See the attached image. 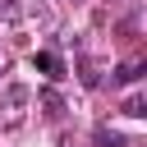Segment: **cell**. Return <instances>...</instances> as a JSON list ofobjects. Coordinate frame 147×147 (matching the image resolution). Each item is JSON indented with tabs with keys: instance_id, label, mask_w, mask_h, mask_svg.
Segmentation results:
<instances>
[{
	"instance_id": "cell-10",
	"label": "cell",
	"mask_w": 147,
	"mask_h": 147,
	"mask_svg": "<svg viewBox=\"0 0 147 147\" xmlns=\"http://www.w3.org/2000/svg\"><path fill=\"white\" fill-rule=\"evenodd\" d=\"M0 64H5V55H0Z\"/></svg>"
},
{
	"instance_id": "cell-6",
	"label": "cell",
	"mask_w": 147,
	"mask_h": 147,
	"mask_svg": "<svg viewBox=\"0 0 147 147\" xmlns=\"http://www.w3.org/2000/svg\"><path fill=\"white\" fill-rule=\"evenodd\" d=\"M96 147H124V138L115 129H96Z\"/></svg>"
},
{
	"instance_id": "cell-5",
	"label": "cell",
	"mask_w": 147,
	"mask_h": 147,
	"mask_svg": "<svg viewBox=\"0 0 147 147\" xmlns=\"http://www.w3.org/2000/svg\"><path fill=\"white\" fill-rule=\"evenodd\" d=\"M124 115H129V119H142V115H147V101H142V92H133V96L124 101Z\"/></svg>"
},
{
	"instance_id": "cell-9",
	"label": "cell",
	"mask_w": 147,
	"mask_h": 147,
	"mask_svg": "<svg viewBox=\"0 0 147 147\" xmlns=\"http://www.w3.org/2000/svg\"><path fill=\"white\" fill-rule=\"evenodd\" d=\"M55 147H78V142H74V138H69V133H64V138H60V142H55Z\"/></svg>"
},
{
	"instance_id": "cell-4",
	"label": "cell",
	"mask_w": 147,
	"mask_h": 147,
	"mask_svg": "<svg viewBox=\"0 0 147 147\" xmlns=\"http://www.w3.org/2000/svg\"><path fill=\"white\" fill-rule=\"evenodd\" d=\"M23 101H28V87H23V83H14V87H5V110H18Z\"/></svg>"
},
{
	"instance_id": "cell-2",
	"label": "cell",
	"mask_w": 147,
	"mask_h": 147,
	"mask_svg": "<svg viewBox=\"0 0 147 147\" xmlns=\"http://www.w3.org/2000/svg\"><path fill=\"white\" fill-rule=\"evenodd\" d=\"M37 101L46 106V115H51V119H60V115H64V96H60L55 87H41V92H37Z\"/></svg>"
},
{
	"instance_id": "cell-8",
	"label": "cell",
	"mask_w": 147,
	"mask_h": 147,
	"mask_svg": "<svg viewBox=\"0 0 147 147\" xmlns=\"http://www.w3.org/2000/svg\"><path fill=\"white\" fill-rule=\"evenodd\" d=\"M0 18H18V0H0Z\"/></svg>"
},
{
	"instance_id": "cell-3",
	"label": "cell",
	"mask_w": 147,
	"mask_h": 147,
	"mask_svg": "<svg viewBox=\"0 0 147 147\" xmlns=\"http://www.w3.org/2000/svg\"><path fill=\"white\" fill-rule=\"evenodd\" d=\"M142 69H147L142 60H129V64H119V69H115V83H138V78H142Z\"/></svg>"
},
{
	"instance_id": "cell-11",
	"label": "cell",
	"mask_w": 147,
	"mask_h": 147,
	"mask_svg": "<svg viewBox=\"0 0 147 147\" xmlns=\"http://www.w3.org/2000/svg\"><path fill=\"white\" fill-rule=\"evenodd\" d=\"M74 5H78V0H74Z\"/></svg>"
},
{
	"instance_id": "cell-1",
	"label": "cell",
	"mask_w": 147,
	"mask_h": 147,
	"mask_svg": "<svg viewBox=\"0 0 147 147\" xmlns=\"http://www.w3.org/2000/svg\"><path fill=\"white\" fill-rule=\"evenodd\" d=\"M32 64H37L46 78H64V64H60V55H51V51H37V55H32Z\"/></svg>"
},
{
	"instance_id": "cell-7",
	"label": "cell",
	"mask_w": 147,
	"mask_h": 147,
	"mask_svg": "<svg viewBox=\"0 0 147 147\" xmlns=\"http://www.w3.org/2000/svg\"><path fill=\"white\" fill-rule=\"evenodd\" d=\"M78 78H83V87H96V83H101V74H96L92 64H83V69H78Z\"/></svg>"
}]
</instances>
